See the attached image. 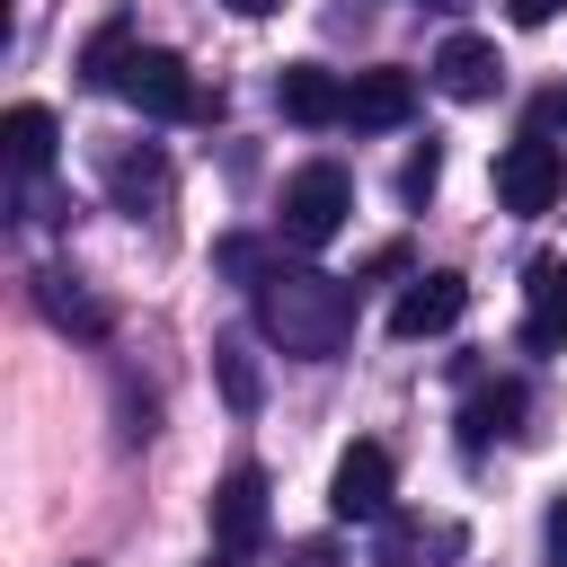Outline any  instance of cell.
Listing matches in <instances>:
<instances>
[{
    "instance_id": "obj_1",
    "label": "cell",
    "mask_w": 567,
    "mask_h": 567,
    "mask_svg": "<svg viewBox=\"0 0 567 567\" xmlns=\"http://www.w3.org/2000/svg\"><path fill=\"white\" fill-rule=\"evenodd\" d=\"M257 328H266L284 354L328 363V354H346V337H354V292H346L337 275H319V266H275V275L257 284Z\"/></svg>"
},
{
    "instance_id": "obj_2",
    "label": "cell",
    "mask_w": 567,
    "mask_h": 567,
    "mask_svg": "<svg viewBox=\"0 0 567 567\" xmlns=\"http://www.w3.org/2000/svg\"><path fill=\"white\" fill-rule=\"evenodd\" d=\"M346 213H354V186H346V168L337 159H310V168H292L284 177V239L292 248H328L337 230H346Z\"/></svg>"
},
{
    "instance_id": "obj_3",
    "label": "cell",
    "mask_w": 567,
    "mask_h": 567,
    "mask_svg": "<svg viewBox=\"0 0 567 567\" xmlns=\"http://www.w3.org/2000/svg\"><path fill=\"white\" fill-rule=\"evenodd\" d=\"M115 97L142 106V115H168V124H177V115H213V97L186 80V62H177L168 44H133L124 71H115Z\"/></svg>"
},
{
    "instance_id": "obj_4",
    "label": "cell",
    "mask_w": 567,
    "mask_h": 567,
    "mask_svg": "<svg viewBox=\"0 0 567 567\" xmlns=\"http://www.w3.org/2000/svg\"><path fill=\"white\" fill-rule=\"evenodd\" d=\"M558 186H567V151H558V142L523 133V142L496 151V204H505V213H549Z\"/></svg>"
},
{
    "instance_id": "obj_5",
    "label": "cell",
    "mask_w": 567,
    "mask_h": 567,
    "mask_svg": "<svg viewBox=\"0 0 567 567\" xmlns=\"http://www.w3.org/2000/svg\"><path fill=\"white\" fill-rule=\"evenodd\" d=\"M328 514L337 523H390V452L381 443H354L328 478Z\"/></svg>"
},
{
    "instance_id": "obj_6",
    "label": "cell",
    "mask_w": 567,
    "mask_h": 567,
    "mask_svg": "<svg viewBox=\"0 0 567 567\" xmlns=\"http://www.w3.org/2000/svg\"><path fill=\"white\" fill-rule=\"evenodd\" d=\"M257 540H266V470L239 461V470L213 487V549H221V558H248Z\"/></svg>"
},
{
    "instance_id": "obj_7",
    "label": "cell",
    "mask_w": 567,
    "mask_h": 567,
    "mask_svg": "<svg viewBox=\"0 0 567 567\" xmlns=\"http://www.w3.org/2000/svg\"><path fill=\"white\" fill-rule=\"evenodd\" d=\"M461 310H470V284L461 275H416L399 301H390V337H443V328H461Z\"/></svg>"
},
{
    "instance_id": "obj_8",
    "label": "cell",
    "mask_w": 567,
    "mask_h": 567,
    "mask_svg": "<svg viewBox=\"0 0 567 567\" xmlns=\"http://www.w3.org/2000/svg\"><path fill=\"white\" fill-rule=\"evenodd\" d=\"M275 106L292 124H346V80L328 62H284L275 71Z\"/></svg>"
},
{
    "instance_id": "obj_9",
    "label": "cell",
    "mask_w": 567,
    "mask_h": 567,
    "mask_svg": "<svg viewBox=\"0 0 567 567\" xmlns=\"http://www.w3.org/2000/svg\"><path fill=\"white\" fill-rule=\"evenodd\" d=\"M416 115V80L408 71H354L346 80V124L354 133H390V124H408Z\"/></svg>"
},
{
    "instance_id": "obj_10",
    "label": "cell",
    "mask_w": 567,
    "mask_h": 567,
    "mask_svg": "<svg viewBox=\"0 0 567 567\" xmlns=\"http://www.w3.org/2000/svg\"><path fill=\"white\" fill-rule=\"evenodd\" d=\"M434 558H461V523L390 514V523H381V540H372V567H434Z\"/></svg>"
},
{
    "instance_id": "obj_11",
    "label": "cell",
    "mask_w": 567,
    "mask_h": 567,
    "mask_svg": "<svg viewBox=\"0 0 567 567\" xmlns=\"http://www.w3.org/2000/svg\"><path fill=\"white\" fill-rule=\"evenodd\" d=\"M496 80H505V62H496V44H487V35H452V44L434 53V89H443V97H461V106L496 97Z\"/></svg>"
},
{
    "instance_id": "obj_12",
    "label": "cell",
    "mask_w": 567,
    "mask_h": 567,
    "mask_svg": "<svg viewBox=\"0 0 567 567\" xmlns=\"http://www.w3.org/2000/svg\"><path fill=\"white\" fill-rule=\"evenodd\" d=\"M0 142H9V168L18 177H44L53 151H62V124H53V106H9L0 115Z\"/></svg>"
},
{
    "instance_id": "obj_13",
    "label": "cell",
    "mask_w": 567,
    "mask_h": 567,
    "mask_svg": "<svg viewBox=\"0 0 567 567\" xmlns=\"http://www.w3.org/2000/svg\"><path fill=\"white\" fill-rule=\"evenodd\" d=\"M514 416H523V381H478L461 399V452H487L496 434H514Z\"/></svg>"
},
{
    "instance_id": "obj_14",
    "label": "cell",
    "mask_w": 567,
    "mask_h": 567,
    "mask_svg": "<svg viewBox=\"0 0 567 567\" xmlns=\"http://www.w3.org/2000/svg\"><path fill=\"white\" fill-rule=\"evenodd\" d=\"M106 195H115L124 213H159V204H168V159H159V151H115V159H106Z\"/></svg>"
},
{
    "instance_id": "obj_15",
    "label": "cell",
    "mask_w": 567,
    "mask_h": 567,
    "mask_svg": "<svg viewBox=\"0 0 567 567\" xmlns=\"http://www.w3.org/2000/svg\"><path fill=\"white\" fill-rule=\"evenodd\" d=\"M35 310H44L53 328H71V337H106V310L80 292L71 266H44V275H35Z\"/></svg>"
},
{
    "instance_id": "obj_16",
    "label": "cell",
    "mask_w": 567,
    "mask_h": 567,
    "mask_svg": "<svg viewBox=\"0 0 567 567\" xmlns=\"http://www.w3.org/2000/svg\"><path fill=\"white\" fill-rule=\"evenodd\" d=\"M523 346H532V354H558V346H567V275H558V266H532V319H523Z\"/></svg>"
},
{
    "instance_id": "obj_17",
    "label": "cell",
    "mask_w": 567,
    "mask_h": 567,
    "mask_svg": "<svg viewBox=\"0 0 567 567\" xmlns=\"http://www.w3.org/2000/svg\"><path fill=\"white\" fill-rule=\"evenodd\" d=\"M124 53H133V27H124V18H106V27L89 35V53H80V80H89V89H115Z\"/></svg>"
},
{
    "instance_id": "obj_18",
    "label": "cell",
    "mask_w": 567,
    "mask_h": 567,
    "mask_svg": "<svg viewBox=\"0 0 567 567\" xmlns=\"http://www.w3.org/2000/svg\"><path fill=\"white\" fill-rule=\"evenodd\" d=\"M213 372H221V399H230V408L248 416L266 381H257V363H248V346H239V337H221V346H213Z\"/></svg>"
},
{
    "instance_id": "obj_19",
    "label": "cell",
    "mask_w": 567,
    "mask_h": 567,
    "mask_svg": "<svg viewBox=\"0 0 567 567\" xmlns=\"http://www.w3.org/2000/svg\"><path fill=\"white\" fill-rule=\"evenodd\" d=\"M213 257H221V275H239V284H248V292H257V284H266V275H275V266H284V257H275V248H266V239H221V248H213Z\"/></svg>"
},
{
    "instance_id": "obj_20",
    "label": "cell",
    "mask_w": 567,
    "mask_h": 567,
    "mask_svg": "<svg viewBox=\"0 0 567 567\" xmlns=\"http://www.w3.org/2000/svg\"><path fill=\"white\" fill-rule=\"evenodd\" d=\"M434 177H443V151L425 142V151L408 159V177H399V195H408V204H425V195H434Z\"/></svg>"
},
{
    "instance_id": "obj_21",
    "label": "cell",
    "mask_w": 567,
    "mask_h": 567,
    "mask_svg": "<svg viewBox=\"0 0 567 567\" xmlns=\"http://www.w3.org/2000/svg\"><path fill=\"white\" fill-rule=\"evenodd\" d=\"M558 9H567V0H505V18H514V27H549Z\"/></svg>"
},
{
    "instance_id": "obj_22",
    "label": "cell",
    "mask_w": 567,
    "mask_h": 567,
    "mask_svg": "<svg viewBox=\"0 0 567 567\" xmlns=\"http://www.w3.org/2000/svg\"><path fill=\"white\" fill-rule=\"evenodd\" d=\"M549 549H558V567H567V496L549 505Z\"/></svg>"
},
{
    "instance_id": "obj_23",
    "label": "cell",
    "mask_w": 567,
    "mask_h": 567,
    "mask_svg": "<svg viewBox=\"0 0 567 567\" xmlns=\"http://www.w3.org/2000/svg\"><path fill=\"white\" fill-rule=\"evenodd\" d=\"M230 9H239V18H266V9H284V0H230Z\"/></svg>"
},
{
    "instance_id": "obj_24",
    "label": "cell",
    "mask_w": 567,
    "mask_h": 567,
    "mask_svg": "<svg viewBox=\"0 0 567 567\" xmlns=\"http://www.w3.org/2000/svg\"><path fill=\"white\" fill-rule=\"evenodd\" d=\"M434 9H461V0H434Z\"/></svg>"
},
{
    "instance_id": "obj_25",
    "label": "cell",
    "mask_w": 567,
    "mask_h": 567,
    "mask_svg": "<svg viewBox=\"0 0 567 567\" xmlns=\"http://www.w3.org/2000/svg\"><path fill=\"white\" fill-rule=\"evenodd\" d=\"M558 115H567V89H558Z\"/></svg>"
},
{
    "instance_id": "obj_26",
    "label": "cell",
    "mask_w": 567,
    "mask_h": 567,
    "mask_svg": "<svg viewBox=\"0 0 567 567\" xmlns=\"http://www.w3.org/2000/svg\"><path fill=\"white\" fill-rule=\"evenodd\" d=\"M213 567H221V558H213Z\"/></svg>"
},
{
    "instance_id": "obj_27",
    "label": "cell",
    "mask_w": 567,
    "mask_h": 567,
    "mask_svg": "<svg viewBox=\"0 0 567 567\" xmlns=\"http://www.w3.org/2000/svg\"><path fill=\"white\" fill-rule=\"evenodd\" d=\"M558 275H567V266H558Z\"/></svg>"
}]
</instances>
